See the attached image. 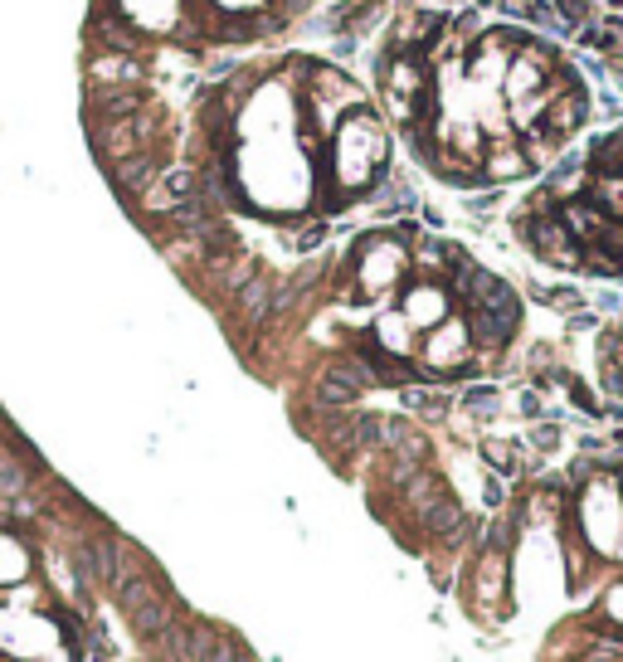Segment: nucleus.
<instances>
[{
    "mask_svg": "<svg viewBox=\"0 0 623 662\" xmlns=\"http://www.w3.org/2000/svg\"><path fill=\"white\" fill-rule=\"evenodd\" d=\"M322 239H327V224H322V220H312V224H307V229H302V234H297V249H317Z\"/></svg>",
    "mask_w": 623,
    "mask_h": 662,
    "instance_id": "21",
    "label": "nucleus"
},
{
    "mask_svg": "<svg viewBox=\"0 0 623 662\" xmlns=\"http://www.w3.org/2000/svg\"><path fill=\"white\" fill-rule=\"evenodd\" d=\"M448 390H429V385H409L404 390V409H414V414H424V419H443L448 414Z\"/></svg>",
    "mask_w": 623,
    "mask_h": 662,
    "instance_id": "12",
    "label": "nucleus"
},
{
    "mask_svg": "<svg viewBox=\"0 0 623 662\" xmlns=\"http://www.w3.org/2000/svg\"><path fill=\"white\" fill-rule=\"evenodd\" d=\"M356 288L366 297H385L400 288L404 268H409V254H404L400 239H390V234H370L361 239V249H356Z\"/></svg>",
    "mask_w": 623,
    "mask_h": 662,
    "instance_id": "2",
    "label": "nucleus"
},
{
    "mask_svg": "<svg viewBox=\"0 0 623 662\" xmlns=\"http://www.w3.org/2000/svg\"><path fill=\"white\" fill-rule=\"evenodd\" d=\"M585 117H589L585 88H570V93H560V98H555V103L541 112V127H546V132H555V137L565 142V137H575V132L585 127Z\"/></svg>",
    "mask_w": 623,
    "mask_h": 662,
    "instance_id": "6",
    "label": "nucleus"
},
{
    "mask_svg": "<svg viewBox=\"0 0 623 662\" xmlns=\"http://www.w3.org/2000/svg\"><path fill=\"white\" fill-rule=\"evenodd\" d=\"M132 624H137V633H142V638H161V633H166V609L151 599L147 609H137V614H132Z\"/></svg>",
    "mask_w": 623,
    "mask_h": 662,
    "instance_id": "17",
    "label": "nucleus"
},
{
    "mask_svg": "<svg viewBox=\"0 0 623 662\" xmlns=\"http://www.w3.org/2000/svg\"><path fill=\"white\" fill-rule=\"evenodd\" d=\"M565 390H570V400L585 409V414H604V405L594 400V390H589L585 380H575V375H565Z\"/></svg>",
    "mask_w": 623,
    "mask_h": 662,
    "instance_id": "18",
    "label": "nucleus"
},
{
    "mask_svg": "<svg viewBox=\"0 0 623 662\" xmlns=\"http://www.w3.org/2000/svg\"><path fill=\"white\" fill-rule=\"evenodd\" d=\"M550 302V307H560V312H580L585 307V297L575 293V288H550V293H541Z\"/></svg>",
    "mask_w": 623,
    "mask_h": 662,
    "instance_id": "19",
    "label": "nucleus"
},
{
    "mask_svg": "<svg viewBox=\"0 0 623 662\" xmlns=\"http://www.w3.org/2000/svg\"><path fill=\"white\" fill-rule=\"evenodd\" d=\"M536 166H531V156L521 151L512 132H502V137H492L487 151H482V181L502 185V181H516V176H531Z\"/></svg>",
    "mask_w": 623,
    "mask_h": 662,
    "instance_id": "4",
    "label": "nucleus"
},
{
    "mask_svg": "<svg viewBox=\"0 0 623 662\" xmlns=\"http://www.w3.org/2000/svg\"><path fill=\"white\" fill-rule=\"evenodd\" d=\"M400 492H404V502H409L414 512H429L439 497H448V492H443V482H439V473H429V468H419V473L404 482Z\"/></svg>",
    "mask_w": 623,
    "mask_h": 662,
    "instance_id": "9",
    "label": "nucleus"
},
{
    "mask_svg": "<svg viewBox=\"0 0 623 662\" xmlns=\"http://www.w3.org/2000/svg\"><path fill=\"white\" fill-rule=\"evenodd\" d=\"M414 361H419V370H429V375H458V370L473 366V331H468V317L453 312L448 322H439L434 331H424Z\"/></svg>",
    "mask_w": 623,
    "mask_h": 662,
    "instance_id": "1",
    "label": "nucleus"
},
{
    "mask_svg": "<svg viewBox=\"0 0 623 662\" xmlns=\"http://www.w3.org/2000/svg\"><path fill=\"white\" fill-rule=\"evenodd\" d=\"M151 599H156V580H151V575H122V580H117V604H122L127 614L147 609Z\"/></svg>",
    "mask_w": 623,
    "mask_h": 662,
    "instance_id": "11",
    "label": "nucleus"
},
{
    "mask_svg": "<svg viewBox=\"0 0 623 662\" xmlns=\"http://www.w3.org/2000/svg\"><path fill=\"white\" fill-rule=\"evenodd\" d=\"M400 312L409 317L414 331H434L439 322H448L458 312V302L448 293V283H434V278H414L400 297Z\"/></svg>",
    "mask_w": 623,
    "mask_h": 662,
    "instance_id": "3",
    "label": "nucleus"
},
{
    "mask_svg": "<svg viewBox=\"0 0 623 662\" xmlns=\"http://www.w3.org/2000/svg\"><path fill=\"white\" fill-rule=\"evenodd\" d=\"M482 458H487L492 473H507V478H512V473H521V458H526V453H521V443H512V439H482Z\"/></svg>",
    "mask_w": 623,
    "mask_h": 662,
    "instance_id": "10",
    "label": "nucleus"
},
{
    "mask_svg": "<svg viewBox=\"0 0 623 662\" xmlns=\"http://www.w3.org/2000/svg\"><path fill=\"white\" fill-rule=\"evenodd\" d=\"M25 482H30V473H25L15 458H5V453H0V502L20 497V492H25Z\"/></svg>",
    "mask_w": 623,
    "mask_h": 662,
    "instance_id": "15",
    "label": "nucleus"
},
{
    "mask_svg": "<svg viewBox=\"0 0 623 662\" xmlns=\"http://www.w3.org/2000/svg\"><path fill=\"white\" fill-rule=\"evenodd\" d=\"M239 307H244L249 317H263V312L273 307V283H268V278H249V283L239 288Z\"/></svg>",
    "mask_w": 623,
    "mask_h": 662,
    "instance_id": "13",
    "label": "nucleus"
},
{
    "mask_svg": "<svg viewBox=\"0 0 623 662\" xmlns=\"http://www.w3.org/2000/svg\"><path fill=\"white\" fill-rule=\"evenodd\" d=\"M370 346L380 356H395V361H414L419 356V331L409 327L404 312H380L375 327H370Z\"/></svg>",
    "mask_w": 623,
    "mask_h": 662,
    "instance_id": "5",
    "label": "nucleus"
},
{
    "mask_svg": "<svg viewBox=\"0 0 623 662\" xmlns=\"http://www.w3.org/2000/svg\"><path fill=\"white\" fill-rule=\"evenodd\" d=\"M555 443H560V429H555V424H536V429H531V448H541V453H550Z\"/></svg>",
    "mask_w": 623,
    "mask_h": 662,
    "instance_id": "20",
    "label": "nucleus"
},
{
    "mask_svg": "<svg viewBox=\"0 0 623 662\" xmlns=\"http://www.w3.org/2000/svg\"><path fill=\"white\" fill-rule=\"evenodd\" d=\"M419 521H424V531H429V536L458 541V531H463V507H458L453 497H439L429 512H419Z\"/></svg>",
    "mask_w": 623,
    "mask_h": 662,
    "instance_id": "8",
    "label": "nucleus"
},
{
    "mask_svg": "<svg viewBox=\"0 0 623 662\" xmlns=\"http://www.w3.org/2000/svg\"><path fill=\"white\" fill-rule=\"evenodd\" d=\"M604 614H609L614 624H623V585H614L609 594H604Z\"/></svg>",
    "mask_w": 623,
    "mask_h": 662,
    "instance_id": "22",
    "label": "nucleus"
},
{
    "mask_svg": "<svg viewBox=\"0 0 623 662\" xmlns=\"http://www.w3.org/2000/svg\"><path fill=\"white\" fill-rule=\"evenodd\" d=\"M156 171H161V161H156V151H132V156H122V161H112V181L122 185L127 195H142V190H151V181H156Z\"/></svg>",
    "mask_w": 623,
    "mask_h": 662,
    "instance_id": "7",
    "label": "nucleus"
},
{
    "mask_svg": "<svg viewBox=\"0 0 623 662\" xmlns=\"http://www.w3.org/2000/svg\"><path fill=\"white\" fill-rule=\"evenodd\" d=\"M521 414H541V400H536V395H531V390H526V395H521Z\"/></svg>",
    "mask_w": 623,
    "mask_h": 662,
    "instance_id": "24",
    "label": "nucleus"
},
{
    "mask_svg": "<svg viewBox=\"0 0 623 662\" xmlns=\"http://www.w3.org/2000/svg\"><path fill=\"white\" fill-rule=\"evenodd\" d=\"M200 662H244V648L234 638H215V633H200Z\"/></svg>",
    "mask_w": 623,
    "mask_h": 662,
    "instance_id": "14",
    "label": "nucleus"
},
{
    "mask_svg": "<svg viewBox=\"0 0 623 662\" xmlns=\"http://www.w3.org/2000/svg\"><path fill=\"white\" fill-rule=\"evenodd\" d=\"M487 507H502V482L487 478Z\"/></svg>",
    "mask_w": 623,
    "mask_h": 662,
    "instance_id": "23",
    "label": "nucleus"
},
{
    "mask_svg": "<svg viewBox=\"0 0 623 662\" xmlns=\"http://www.w3.org/2000/svg\"><path fill=\"white\" fill-rule=\"evenodd\" d=\"M497 405H502V395H497L492 385H473V390H463V409H468V414H497Z\"/></svg>",
    "mask_w": 623,
    "mask_h": 662,
    "instance_id": "16",
    "label": "nucleus"
}]
</instances>
